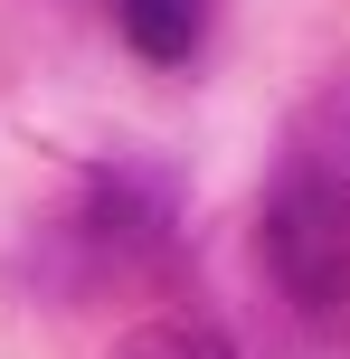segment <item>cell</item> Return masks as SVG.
Returning a JSON list of instances; mask_svg holds the SVG:
<instances>
[{
  "instance_id": "3957f363",
  "label": "cell",
  "mask_w": 350,
  "mask_h": 359,
  "mask_svg": "<svg viewBox=\"0 0 350 359\" xmlns=\"http://www.w3.org/2000/svg\"><path fill=\"white\" fill-rule=\"evenodd\" d=\"M208 19H218V0H114V29L142 67H189Z\"/></svg>"
},
{
  "instance_id": "7a4b0ae2",
  "label": "cell",
  "mask_w": 350,
  "mask_h": 359,
  "mask_svg": "<svg viewBox=\"0 0 350 359\" xmlns=\"http://www.w3.org/2000/svg\"><path fill=\"white\" fill-rule=\"evenodd\" d=\"M170 227H180V198L142 161L86 170L76 198H67V246H76V265H86L95 284H123L133 265H152V255L170 246Z\"/></svg>"
},
{
  "instance_id": "6da1fadb",
  "label": "cell",
  "mask_w": 350,
  "mask_h": 359,
  "mask_svg": "<svg viewBox=\"0 0 350 359\" xmlns=\"http://www.w3.org/2000/svg\"><path fill=\"white\" fill-rule=\"evenodd\" d=\"M256 255L275 293L322 331H350V123L313 104L256 208Z\"/></svg>"
},
{
  "instance_id": "277c9868",
  "label": "cell",
  "mask_w": 350,
  "mask_h": 359,
  "mask_svg": "<svg viewBox=\"0 0 350 359\" xmlns=\"http://www.w3.org/2000/svg\"><path fill=\"white\" fill-rule=\"evenodd\" d=\"M114 359H237V350H227L208 322H152V331H133Z\"/></svg>"
}]
</instances>
